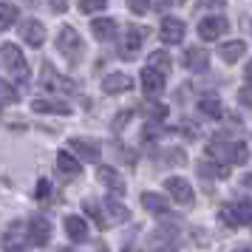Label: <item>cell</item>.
<instances>
[{
  "label": "cell",
  "instance_id": "e575fe53",
  "mask_svg": "<svg viewBox=\"0 0 252 252\" xmlns=\"http://www.w3.org/2000/svg\"><path fill=\"white\" fill-rule=\"evenodd\" d=\"M127 9H130V12H136V14H142V12H148L150 6H148V3H130Z\"/></svg>",
  "mask_w": 252,
  "mask_h": 252
},
{
  "label": "cell",
  "instance_id": "d6986e66",
  "mask_svg": "<svg viewBox=\"0 0 252 252\" xmlns=\"http://www.w3.org/2000/svg\"><path fill=\"white\" fill-rule=\"evenodd\" d=\"M65 235H68L71 241H85L88 238V224H85V218H80V216L65 218Z\"/></svg>",
  "mask_w": 252,
  "mask_h": 252
},
{
  "label": "cell",
  "instance_id": "f1b7e54d",
  "mask_svg": "<svg viewBox=\"0 0 252 252\" xmlns=\"http://www.w3.org/2000/svg\"><path fill=\"white\" fill-rule=\"evenodd\" d=\"M102 207L108 210V213H111V218H116V221H127V216H130V213H127L125 207H122L119 201H116V198H105Z\"/></svg>",
  "mask_w": 252,
  "mask_h": 252
},
{
  "label": "cell",
  "instance_id": "ab89813d",
  "mask_svg": "<svg viewBox=\"0 0 252 252\" xmlns=\"http://www.w3.org/2000/svg\"><path fill=\"white\" fill-rule=\"evenodd\" d=\"M235 252H252L250 247H241V250H235Z\"/></svg>",
  "mask_w": 252,
  "mask_h": 252
},
{
  "label": "cell",
  "instance_id": "8fae6325",
  "mask_svg": "<svg viewBox=\"0 0 252 252\" xmlns=\"http://www.w3.org/2000/svg\"><path fill=\"white\" fill-rule=\"evenodd\" d=\"M133 88V80L127 77L125 71H114V74H108L102 80V91L105 94H125Z\"/></svg>",
  "mask_w": 252,
  "mask_h": 252
},
{
  "label": "cell",
  "instance_id": "5bb4252c",
  "mask_svg": "<svg viewBox=\"0 0 252 252\" xmlns=\"http://www.w3.org/2000/svg\"><path fill=\"white\" fill-rule=\"evenodd\" d=\"M96 176H99V182H102L105 187L111 190V193H119V195L125 193V182L119 179V173H116L114 167H108V164H102V167L96 170Z\"/></svg>",
  "mask_w": 252,
  "mask_h": 252
},
{
  "label": "cell",
  "instance_id": "6da1fadb",
  "mask_svg": "<svg viewBox=\"0 0 252 252\" xmlns=\"http://www.w3.org/2000/svg\"><path fill=\"white\" fill-rule=\"evenodd\" d=\"M0 65H3V71H6L14 82L29 80V63H26L23 51L14 46V43H6V46L0 48Z\"/></svg>",
  "mask_w": 252,
  "mask_h": 252
},
{
  "label": "cell",
  "instance_id": "cb8c5ba5",
  "mask_svg": "<svg viewBox=\"0 0 252 252\" xmlns=\"http://www.w3.org/2000/svg\"><path fill=\"white\" fill-rule=\"evenodd\" d=\"M250 159V148L244 145V142H229V156H227V164H247Z\"/></svg>",
  "mask_w": 252,
  "mask_h": 252
},
{
  "label": "cell",
  "instance_id": "7a4b0ae2",
  "mask_svg": "<svg viewBox=\"0 0 252 252\" xmlns=\"http://www.w3.org/2000/svg\"><path fill=\"white\" fill-rule=\"evenodd\" d=\"M148 252H179V235L176 227H159L150 232L148 238Z\"/></svg>",
  "mask_w": 252,
  "mask_h": 252
},
{
  "label": "cell",
  "instance_id": "1f68e13d",
  "mask_svg": "<svg viewBox=\"0 0 252 252\" xmlns=\"http://www.w3.org/2000/svg\"><path fill=\"white\" fill-rule=\"evenodd\" d=\"M148 116L150 119H164V116H167V108H164V105H150Z\"/></svg>",
  "mask_w": 252,
  "mask_h": 252
},
{
  "label": "cell",
  "instance_id": "603a6c76",
  "mask_svg": "<svg viewBox=\"0 0 252 252\" xmlns=\"http://www.w3.org/2000/svg\"><path fill=\"white\" fill-rule=\"evenodd\" d=\"M57 167H60V173H65V176H80L82 173V164L77 161V156H71L68 150H60L57 153Z\"/></svg>",
  "mask_w": 252,
  "mask_h": 252
},
{
  "label": "cell",
  "instance_id": "f546056e",
  "mask_svg": "<svg viewBox=\"0 0 252 252\" xmlns=\"http://www.w3.org/2000/svg\"><path fill=\"white\" fill-rule=\"evenodd\" d=\"M218 218H221L227 227H238V218H235V213H232V207H224V210L218 213Z\"/></svg>",
  "mask_w": 252,
  "mask_h": 252
},
{
  "label": "cell",
  "instance_id": "8992f818",
  "mask_svg": "<svg viewBox=\"0 0 252 252\" xmlns=\"http://www.w3.org/2000/svg\"><path fill=\"white\" fill-rule=\"evenodd\" d=\"M68 153L71 156H77V161L85 159V161H99V153H102V148H99V142H94V139H71L68 142Z\"/></svg>",
  "mask_w": 252,
  "mask_h": 252
},
{
  "label": "cell",
  "instance_id": "d6a6232c",
  "mask_svg": "<svg viewBox=\"0 0 252 252\" xmlns=\"http://www.w3.org/2000/svg\"><path fill=\"white\" fill-rule=\"evenodd\" d=\"M105 6H108V3H102V0H96V3H80V9L85 14H91V12H102Z\"/></svg>",
  "mask_w": 252,
  "mask_h": 252
},
{
  "label": "cell",
  "instance_id": "3957f363",
  "mask_svg": "<svg viewBox=\"0 0 252 252\" xmlns=\"http://www.w3.org/2000/svg\"><path fill=\"white\" fill-rule=\"evenodd\" d=\"M57 46L60 51L71 60V63H77L82 57V37L77 34V29H71V26H63L57 34Z\"/></svg>",
  "mask_w": 252,
  "mask_h": 252
},
{
  "label": "cell",
  "instance_id": "ffe728a7",
  "mask_svg": "<svg viewBox=\"0 0 252 252\" xmlns=\"http://www.w3.org/2000/svg\"><path fill=\"white\" fill-rule=\"evenodd\" d=\"M82 207H85V213H88V216L94 218V224H96L99 229H108V227H111V221H108V216L102 213V201H94V198H85V201H82Z\"/></svg>",
  "mask_w": 252,
  "mask_h": 252
},
{
  "label": "cell",
  "instance_id": "9c48e42d",
  "mask_svg": "<svg viewBox=\"0 0 252 252\" xmlns=\"http://www.w3.org/2000/svg\"><path fill=\"white\" fill-rule=\"evenodd\" d=\"M26 235H29V241H32L34 247H43V244H48V238H51V224H48L46 218L37 216L26 224Z\"/></svg>",
  "mask_w": 252,
  "mask_h": 252
},
{
  "label": "cell",
  "instance_id": "4316f807",
  "mask_svg": "<svg viewBox=\"0 0 252 252\" xmlns=\"http://www.w3.org/2000/svg\"><path fill=\"white\" fill-rule=\"evenodd\" d=\"M14 20H17V6L14 3H0V32L12 29Z\"/></svg>",
  "mask_w": 252,
  "mask_h": 252
},
{
  "label": "cell",
  "instance_id": "e0dca14e",
  "mask_svg": "<svg viewBox=\"0 0 252 252\" xmlns=\"http://www.w3.org/2000/svg\"><path fill=\"white\" fill-rule=\"evenodd\" d=\"M32 111H37V114H57V116L71 114L68 105L57 102V99H34V102H32Z\"/></svg>",
  "mask_w": 252,
  "mask_h": 252
},
{
  "label": "cell",
  "instance_id": "d4e9b609",
  "mask_svg": "<svg viewBox=\"0 0 252 252\" xmlns=\"http://www.w3.org/2000/svg\"><path fill=\"white\" fill-rule=\"evenodd\" d=\"M198 173L204 179H227L229 176V167L227 164H213V161H201L198 164Z\"/></svg>",
  "mask_w": 252,
  "mask_h": 252
},
{
  "label": "cell",
  "instance_id": "277c9868",
  "mask_svg": "<svg viewBox=\"0 0 252 252\" xmlns=\"http://www.w3.org/2000/svg\"><path fill=\"white\" fill-rule=\"evenodd\" d=\"M164 190L170 193V198L176 201V204H184V207H190L195 201V193H193V187H190V182L187 179H182V176H170L167 182H164Z\"/></svg>",
  "mask_w": 252,
  "mask_h": 252
},
{
  "label": "cell",
  "instance_id": "44dd1931",
  "mask_svg": "<svg viewBox=\"0 0 252 252\" xmlns=\"http://www.w3.org/2000/svg\"><path fill=\"white\" fill-rule=\"evenodd\" d=\"M142 207H145L148 213H153V216H164V213L170 210L167 201H164L159 193H150V190H148V193H142Z\"/></svg>",
  "mask_w": 252,
  "mask_h": 252
},
{
  "label": "cell",
  "instance_id": "60d3db41",
  "mask_svg": "<svg viewBox=\"0 0 252 252\" xmlns=\"http://www.w3.org/2000/svg\"><path fill=\"white\" fill-rule=\"evenodd\" d=\"M60 252H77V250H71V247H65V250H60Z\"/></svg>",
  "mask_w": 252,
  "mask_h": 252
},
{
  "label": "cell",
  "instance_id": "74e56055",
  "mask_svg": "<svg viewBox=\"0 0 252 252\" xmlns=\"http://www.w3.org/2000/svg\"><path fill=\"white\" fill-rule=\"evenodd\" d=\"M6 252H26V250H20V247H6Z\"/></svg>",
  "mask_w": 252,
  "mask_h": 252
},
{
  "label": "cell",
  "instance_id": "83f0119b",
  "mask_svg": "<svg viewBox=\"0 0 252 252\" xmlns=\"http://www.w3.org/2000/svg\"><path fill=\"white\" fill-rule=\"evenodd\" d=\"M232 213H235V218H238V224H252V198H241V201H235Z\"/></svg>",
  "mask_w": 252,
  "mask_h": 252
},
{
  "label": "cell",
  "instance_id": "8d00e7d4",
  "mask_svg": "<svg viewBox=\"0 0 252 252\" xmlns=\"http://www.w3.org/2000/svg\"><path fill=\"white\" fill-rule=\"evenodd\" d=\"M241 182L247 184V187H252V173H247V176H244V179H241Z\"/></svg>",
  "mask_w": 252,
  "mask_h": 252
},
{
  "label": "cell",
  "instance_id": "9a60e30c",
  "mask_svg": "<svg viewBox=\"0 0 252 252\" xmlns=\"http://www.w3.org/2000/svg\"><path fill=\"white\" fill-rule=\"evenodd\" d=\"M91 32L96 40H111V37H116V20H111V17H96V20H91Z\"/></svg>",
  "mask_w": 252,
  "mask_h": 252
},
{
  "label": "cell",
  "instance_id": "7c38bea8",
  "mask_svg": "<svg viewBox=\"0 0 252 252\" xmlns=\"http://www.w3.org/2000/svg\"><path fill=\"white\" fill-rule=\"evenodd\" d=\"M139 82H142V88H145L148 96H159V94L164 91V77H161L159 71H153V68H142Z\"/></svg>",
  "mask_w": 252,
  "mask_h": 252
},
{
  "label": "cell",
  "instance_id": "836d02e7",
  "mask_svg": "<svg viewBox=\"0 0 252 252\" xmlns=\"http://www.w3.org/2000/svg\"><path fill=\"white\" fill-rule=\"evenodd\" d=\"M238 99H241V105L252 108V88H241V91H238Z\"/></svg>",
  "mask_w": 252,
  "mask_h": 252
},
{
  "label": "cell",
  "instance_id": "ac0fdd59",
  "mask_svg": "<svg viewBox=\"0 0 252 252\" xmlns=\"http://www.w3.org/2000/svg\"><path fill=\"white\" fill-rule=\"evenodd\" d=\"M148 37V29H139V26H130L125 32V46H122V51L125 54H136L139 48H142V40Z\"/></svg>",
  "mask_w": 252,
  "mask_h": 252
},
{
  "label": "cell",
  "instance_id": "30bf717a",
  "mask_svg": "<svg viewBox=\"0 0 252 252\" xmlns=\"http://www.w3.org/2000/svg\"><path fill=\"white\" fill-rule=\"evenodd\" d=\"M182 63H184V68H187V71L198 74V71H207V65H210V54H207V48L193 46V48H187V51H184Z\"/></svg>",
  "mask_w": 252,
  "mask_h": 252
},
{
  "label": "cell",
  "instance_id": "d590c367",
  "mask_svg": "<svg viewBox=\"0 0 252 252\" xmlns=\"http://www.w3.org/2000/svg\"><path fill=\"white\" fill-rule=\"evenodd\" d=\"M244 77H247V82H250V88H252V60L247 63V68H244Z\"/></svg>",
  "mask_w": 252,
  "mask_h": 252
},
{
  "label": "cell",
  "instance_id": "52a82bcc",
  "mask_svg": "<svg viewBox=\"0 0 252 252\" xmlns=\"http://www.w3.org/2000/svg\"><path fill=\"white\" fill-rule=\"evenodd\" d=\"M184 34H187V26H184V20H179V17H164L159 26V37L161 43H170V46H176V43H182Z\"/></svg>",
  "mask_w": 252,
  "mask_h": 252
},
{
  "label": "cell",
  "instance_id": "7402d4cb",
  "mask_svg": "<svg viewBox=\"0 0 252 252\" xmlns=\"http://www.w3.org/2000/svg\"><path fill=\"white\" fill-rule=\"evenodd\" d=\"M170 65H173V57L167 54V51H161V48H156V51H150V57H148V68H153V71H159L161 77L170 71Z\"/></svg>",
  "mask_w": 252,
  "mask_h": 252
},
{
  "label": "cell",
  "instance_id": "484cf974",
  "mask_svg": "<svg viewBox=\"0 0 252 252\" xmlns=\"http://www.w3.org/2000/svg\"><path fill=\"white\" fill-rule=\"evenodd\" d=\"M43 82H46V85H48V82H51V85H57L60 91H74V88H77L74 82H68V80H63V77H57L51 65H43Z\"/></svg>",
  "mask_w": 252,
  "mask_h": 252
},
{
  "label": "cell",
  "instance_id": "5b68a950",
  "mask_svg": "<svg viewBox=\"0 0 252 252\" xmlns=\"http://www.w3.org/2000/svg\"><path fill=\"white\" fill-rule=\"evenodd\" d=\"M227 29H229L227 17H221V14H216V17H204V20L198 23V37L207 40V43H216V40H221V37L227 34Z\"/></svg>",
  "mask_w": 252,
  "mask_h": 252
},
{
  "label": "cell",
  "instance_id": "4dcf8cb0",
  "mask_svg": "<svg viewBox=\"0 0 252 252\" xmlns=\"http://www.w3.org/2000/svg\"><path fill=\"white\" fill-rule=\"evenodd\" d=\"M48 195H51V184H48V179H40L37 182V201H46Z\"/></svg>",
  "mask_w": 252,
  "mask_h": 252
},
{
  "label": "cell",
  "instance_id": "2e32d148",
  "mask_svg": "<svg viewBox=\"0 0 252 252\" xmlns=\"http://www.w3.org/2000/svg\"><path fill=\"white\" fill-rule=\"evenodd\" d=\"M218 54H221L224 63H235V60H241L244 54H247V43H244V40H229V43H221Z\"/></svg>",
  "mask_w": 252,
  "mask_h": 252
},
{
  "label": "cell",
  "instance_id": "ba28073f",
  "mask_svg": "<svg viewBox=\"0 0 252 252\" xmlns=\"http://www.w3.org/2000/svg\"><path fill=\"white\" fill-rule=\"evenodd\" d=\"M20 37H23V43L26 46H32V48H40L43 43H46V26L40 23V20H26L23 26H20Z\"/></svg>",
  "mask_w": 252,
  "mask_h": 252
},
{
  "label": "cell",
  "instance_id": "4fadbf2b",
  "mask_svg": "<svg viewBox=\"0 0 252 252\" xmlns=\"http://www.w3.org/2000/svg\"><path fill=\"white\" fill-rule=\"evenodd\" d=\"M198 111H201V116H207V119H221V116H224V105L218 99V94H204V96L198 99Z\"/></svg>",
  "mask_w": 252,
  "mask_h": 252
},
{
  "label": "cell",
  "instance_id": "b9f144b4",
  "mask_svg": "<svg viewBox=\"0 0 252 252\" xmlns=\"http://www.w3.org/2000/svg\"><path fill=\"white\" fill-rule=\"evenodd\" d=\"M250 29H252V23H250Z\"/></svg>",
  "mask_w": 252,
  "mask_h": 252
},
{
  "label": "cell",
  "instance_id": "f35d334b",
  "mask_svg": "<svg viewBox=\"0 0 252 252\" xmlns=\"http://www.w3.org/2000/svg\"><path fill=\"white\" fill-rule=\"evenodd\" d=\"M122 252H142V250H136V247H127V250H122Z\"/></svg>",
  "mask_w": 252,
  "mask_h": 252
}]
</instances>
